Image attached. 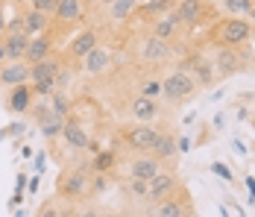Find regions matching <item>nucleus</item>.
Returning a JSON list of instances; mask_svg holds the SVG:
<instances>
[{
  "instance_id": "obj_31",
  "label": "nucleus",
  "mask_w": 255,
  "mask_h": 217,
  "mask_svg": "<svg viewBox=\"0 0 255 217\" xmlns=\"http://www.w3.org/2000/svg\"><path fill=\"white\" fill-rule=\"evenodd\" d=\"M217 6H220L226 15H241V18H247L253 0H217Z\"/></svg>"
},
{
  "instance_id": "obj_47",
  "label": "nucleus",
  "mask_w": 255,
  "mask_h": 217,
  "mask_svg": "<svg viewBox=\"0 0 255 217\" xmlns=\"http://www.w3.org/2000/svg\"><path fill=\"white\" fill-rule=\"evenodd\" d=\"M232 150H235L238 156H247V147L241 144V141H232Z\"/></svg>"
},
{
  "instance_id": "obj_53",
  "label": "nucleus",
  "mask_w": 255,
  "mask_h": 217,
  "mask_svg": "<svg viewBox=\"0 0 255 217\" xmlns=\"http://www.w3.org/2000/svg\"><path fill=\"white\" fill-rule=\"evenodd\" d=\"M253 3H255V0H253Z\"/></svg>"
},
{
  "instance_id": "obj_33",
  "label": "nucleus",
  "mask_w": 255,
  "mask_h": 217,
  "mask_svg": "<svg viewBox=\"0 0 255 217\" xmlns=\"http://www.w3.org/2000/svg\"><path fill=\"white\" fill-rule=\"evenodd\" d=\"M74 76H77V68L71 65V62H65L59 73H56V88H65V91H71V82H74Z\"/></svg>"
},
{
  "instance_id": "obj_10",
  "label": "nucleus",
  "mask_w": 255,
  "mask_h": 217,
  "mask_svg": "<svg viewBox=\"0 0 255 217\" xmlns=\"http://www.w3.org/2000/svg\"><path fill=\"white\" fill-rule=\"evenodd\" d=\"M100 41H103V26H79L77 32L71 35L68 47L62 50V56H65V62H71V65L77 68L79 59H82V56H88L91 50L100 44Z\"/></svg>"
},
{
  "instance_id": "obj_1",
  "label": "nucleus",
  "mask_w": 255,
  "mask_h": 217,
  "mask_svg": "<svg viewBox=\"0 0 255 217\" xmlns=\"http://www.w3.org/2000/svg\"><path fill=\"white\" fill-rule=\"evenodd\" d=\"M185 53V47L170 44L164 38L153 35L150 29H135L127 41V59L129 65H138V68H147V73L161 71L164 65H176V59Z\"/></svg>"
},
{
  "instance_id": "obj_9",
  "label": "nucleus",
  "mask_w": 255,
  "mask_h": 217,
  "mask_svg": "<svg viewBox=\"0 0 255 217\" xmlns=\"http://www.w3.org/2000/svg\"><path fill=\"white\" fill-rule=\"evenodd\" d=\"M91 18L85 0H59L56 12H53V32L56 35H65L68 29H77L85 26V21Z\"/></svg>"
},
{
  "instance_id": "obj_48",
  "label": "nucleus",
  "mask_w": 255,
  "mask_h": 217,
  "mask_svg": "<svg viewBox=\"0 0 255 217\" xmlns=\"http://www.w3.org/2000/svg\"><path fill=\"white\" fill-rule=\"evenodd\" d=\"M21 156H24V159H29V156H32V147H29V144H21Z\"/></svg>"
},
{
  "instance_id": "obj_52",
  "label": "nucleus",
  "mask_w": 255,
  "mask_h": 217,
  "mask_svg": "<svg viewBox=\"0 0 255 217\" xmlns=\"http://www.w3.org/2000/svg\"><path fill=\"white\" fill-rule=\"evenodd\" d=\"M253 126H255V121H253Z\"/></svg>"
},
{
  "instance_id": "obj_26",
  "label": "nucleus",
  "mask_w": 255,
  "mask_h": 217,
  "mask_svg": "<svg viewBox=\"0 0 255 217\" xmlns=\"http://www.w3.org/2000/svg\"><path fill=\"white\" fill-rule=\"evenodd\" d=\"M0 41H3V47H6V59H9V62H18V59H24V53H26L29 32H6Z\"/></svg>"
},
{
  "instance_id": "obj_20",
  "label": "nucleus",
  "mask_w": 255,
  "mask_h": 217,
  "mask_svg": "<svg viewBox=\"0 0 255 217\" xmlns=\"http://www.w3.org/2000/svg\"><path fill=\"white\" fill-rule=\"evenodd\" d=\"M29 82V62L18 59V62H0V91L12 88V85H21Z\"/></svg>"
},
{
  "instance_id": "obj_29",
  "label": "nucleus",
  "mask_w": 255,
  "mask_h": 217,
  "mask_svg": "<svg viewBox=\"0 0 255 217\" xmlns=\"http://www.w3.org/2000/svg\"><path fill=\"white\" fill-rule=\"evenodd\" d=\"M50 106H53L56 115L68 118V115H71V106H74V97H71V91H65V88H56L50 94Z\"/></svg>"
},
{
  "instance_id": "obj_8",
  "label": "nucleus",
  "mask_w": 255,
  "mask_h": 217,
  "mask_svg": "<svg viewBox=\"0 0 255 217\" xmlns=\"http://www.w3.org/2000/svg\"><path fill=\"white\" fill-rule=\"evenodd\" d=\"M164 129H167V126H161V123L132 121L129 126H121L118 138H121V144L127 147L129 153H144V150H153V144L158 141V135H161Z\"/></svg>"
},
{
  "instance_id": "obj_17",
  "label": "nucleus",
  "mask_w": 255,
  "mask_h": 217,
  "mask_svg": "<svg viewBox=\"0 0 255 217\" xmlns=\"http://www.w3.org/2000/svg\"><path fill=\"white\" fill-rule=\"evenodd\" d=\"M144 29H150L153 35L158 38H164V41H170V44H179V38L185 35V29L179 24V18L173 12H164V15H158V18H150L147 24H141Z\"/></svg>"
},
{
  "instance_id": "obj_50",
  "label": "nucleus",
  "mask_w": 255,
  "mask_h": 217,
  "mask_svg": "<svg viewBox=\"0 0 255 217\" xmlns=\"http://www.w3.org/2000/svg\"><path fill=\"white\" fill-rule=\"evenodd\" d=\"M247 18H250V21H253V24H255V3H253V6H250V12H247Z\"/></svg>"
},
{
  "instance_id": "obj_44",
  "label": "nucleus",
  "mask_w": 255,
  "mask_h": 217,
  "mask_svg": "<svg viewBox=\"0 0 255 217\" xmlns=\"http://www.w3.org/2000/svg\"><path fill=\"white\" fill-rule=\"evenodd\" d=\"M223 97H226V88H220V85H217V88L211 91V103H217V100H223Z\"/></svg>"
},
{
  "instance_id": "obj_40",
  "label": "nucleus",
  "mask_w": 255,
  "mask_h": 217,
  "mask_svg": "<svg viewBox=\"0 0 255 217\" xmlns=\"http://www.w3.org/2000/svg\"><path fill=\"white\" fill-rule=\"evenodd\" d=\"M38 188H41V173H35L32 179H26V191H29V194H35Z\"/></svg>"
},
{
  "instance_id": "obj_15",
  "label": "nucleus",
  "mask_w": 255,
  "mask_h": 217,
  "mask_svg": "<svg viewBox=\"0 0 255 217\" xmlns=\"http://www.w3.org/2000/svg\"><path fill=\"white\" fill-rule=\"evenodd\" d=\"M179 188H182V179H179L173 170L161 168L158 173H155L153 179L147 182V194H150V206H155V203H161V200H167L170 194H176Z\"/></svg>"
},
{
  "instance_id": "obj_38",
  "label": "nucleus",
  "mask_w": 255,
  "mask_h": 217,
  "mask_svg": "<svg viewBox=\"0 0 255 217\" xmlns=\"http://www.w3.org/2000/svg\"><path fill=\"white\" fill-rule=\"evenodd\" d=\"M32 159H35V173H44V168H47V150H38V153H32Z\"/></svg>"
},
{
  "instance_id": "obj_37",
  "label": "nucleus",
  "mask_w": 255,
  "mask_h": 217,
  "mask_svg": "<svg viewBox=\"0 0 255 217\" xmlns=\"http://www.w3.org/2000/svg\"><path fill=\"white\" fill-rule=\"evenodd\" d=\"M29 6H32V9H41V12H47V15H53V12H56V6H59V0H32Z\"/></svg>"
},
{
  "instance_id": "obj_6",
  "label": "nucleus",
  "mask_w": 255,
  "mask_h": 217,
  "mask_svg": "<svg viewBox=\"0 0 255 217\" xmlns=\"http://www.w3.org/2000/svg\"><path fill=\"white\" fill-rule=\"evenodd\" d=\"M173 15L179 18L185 32H194V29H203V26L214 24L220 18V6L211 3V0H179Z\"/></svg>"
},
{
  "instance_id": "obj_41",
  "label": "nucleus",
  "mask_w": 255,
  "mask_h": 217,
  "mask_svg": "<svg viewBox=\"0 0 255 217\" xmlns=\"http://www.w3.org/2000/svg\"><path fill=\"white\" fill-rule=\"evenodd\" d=\"M244 185H247V191H250V206H255V176H247Z\"/></svg>"
},
{
  "instance_id": "obj_35",
  "label": "nucleus",
  "mask_w": 255,
  "mask_h": 217,
  "mask_svg": "<svg viewBox=\"0 0 255 217\" xmlns=\"http://www.w3.org/2000/svg\"><path fill=\"white\" fill-rule=\"evenodd\" d=\"M32 91L35 97H50L56 91V82H32Z\"/></svg>"
},
{
  "instance_id": "obj_32",
  "label": "nucleus",
  "mask_w": 255,
  "mask_h": 217,
  "mask_svg": "<svg viewBox=\"0 0 255 217\" xmlns=\"http://www.w3.org/2000/svg\"><path fill=\"white\" fill-rule=\"evenodd\" d=\"M21 135H26V118H18V121H12L9 126L0 129V141H9V138L21 141Z\"/></svg>"
},
{
  "instance_id": "obj_36",
  "label": "nucleus",
  "mask_w": 255,
  "mask_h": 217,
  "mask_svg": "<svg viewBox=\"0 0 255 217\" xmlns=\"http://www.w3.org/2000/svg\"><path fill=\"white\" fill-rule=\"evenodd\" d=\"M112 3H115V0H85L88 12H94V15H100V12H106V9H109Z\"/></svg>"
},
{
  "instance_id": "obj_7",
  "label": "nucleus",
  "mask_w": 255,
  "mask_h": 217,
  "mask_svg": "<svg viewBox=\"0 0 255 217\" xmlns=\"http://www.w3.org/2000/svg\"><path fill=\"white\" fill-rule=\"evenodd\" d=\"M176 68L191 73L200 88H217L220 85V76L214 71V62H211L208 50H185L176 59Z\"/></svg>"
},
{
  "instance_id": "obj_12",
  "label": "nucleus",
  "mask_w": 255,
  "mask_h": 217,
  "mask_svg": "<svg viewBox=\"0 0 255 217\" xmlns=\"http://www.w3.org/2000/svg\"><path fill=\"white\" fill-rule=\"evenodd\" d=\"M144 215H150V217H194L197 215V209H194L191 194L185 191V188H179V191L170 194L167 200H161V203L150 206Z\"/></svg>"
},
{
  "instance_id": "obj_45",
  "label": "nucleus",
  "mask_w": 255,
  "mask_h": 217,
  "mask_svg": "<svg viewBox=\"0 0 255 217\" xmlns=\"http://www.w3.org/2000/svg\"><path fill=\"white\" fill-rule=\"evenodd\" d=\"M21 200H24V194H21V191H15V194H12V200H9V209L21 206Z\"/></svg>"
},
{
  "instance_id": "obj_22",
  "label": "nucleus",
  "mask_w": 255,
  "mask_h": 217,
  "mask_svg": "<svg viewBox=\"0 0 255 217\" xmlns=\"http://www.w3.org/2000/svg\"><path fill=\"white\" fill-rule=\"evenodd\" d=\"M138 3L141 0H115L106 12H100L106 18V26H127L135 15V9H138Z\"/></svg>"
},
{
  "instance_id": "obj_24",
  "label": "nucleus",
  "mask_w": 255,
  "mask_h": 217,
  "mask_svg": "<svg viewBox=\"0 0 255 217\" xmlns=\"http://www.w3.org/2000/svg\"><path fill=\"white\" fill-rule=\"evenodd\" d=\"M176 3L179 0H144V3H138V9H135L132 18H138L141 24H147L150 18H158V15H164V12H173Z\"/></svg>"
},
{
  "instance_id": "obj_18",
  "label": "nucleus",
  "mask_w": 255,
  "mask_h": 217,
  "mask_svg": "<svg viewBox=\"0 0 255 217\" xmlns=\"http://www.w3.org/2000/svg\"><path fill=\"white\" fill-rule=\"evenodd\" d=\"M118 188L124 194L127 206H138V212L144 215L150 209V194H147V179H135V176H124L118 179Z\"/></svg>"
},
{
  "instance_id": "obj_30",
  "label": "nucleus",
  "mask_w": 255,
  "mask_h": 217,
  "mask_svg": "<svg viewBox=\"0 0 255 217\" xmlns=\"http://www.w3.org/2000/svg\"><path fill=\"white\" fill-rule=\"evenodd\" d=\"M138 94L144 97H155V100H161V76H155V73H147L144 79H138Z\"/></svg>"
},
{
  "instance_id": "obj_4",
  "label": "nucleus",
  "mask_w": 255,
  "mask_h": 217,
  "mask_svg": "<svg viewBox=\"0 0 255 217\" xmlns=\"http://www.w3.org/2000/svg\"><path fill=\"white\" fill-rule=\"evenodd\" d=\"M255 24L241 15H220L208 26V41L217 47H235V44H253Z\"/></svg>"
},
{
  "instance_id": "obj_51",
  "label": "nucleus",
  "mask_w": 255,
  "mask_h": 217,
  "mask_svg": "<svg viewBox=\"0 0 255 217\" xmlns=\"http://www.w3.org/2000/svg\"><path fill=\"white\" fill-rule=\"evenodd\" d=\"M0 62H9V59H6V47H3V41H0Z\"/></svg>"
},
{
  "instance_id": "obj_13",
  "label": "nucleus",
  "mask_w": 255,
  "mask_h": 217,
  "mask_svg": "<svg viewBox=\"0 0 255 217\" xmlns=\"http://www.w3.org/2000/svg\"><path fill=\"white\" fill-rule=\"evenodd\" d=\"M127 115L138 123H158L164 118V106L155 97H144V94L135 91V97L127 103Z\"/></svg>"
},
{
  "instance_id": "obj_21",
  "label": "nucleus",
  "mask_w": 255,
  "mask_h": 217,
  "mask_svg": "<svg viewBox=\"0 0 255 217\" xmlns=\"http://www.w3.org/2000/svg\"><path fill=\"white\" fill-rule=\"evenodd\" d=\"M65 65V56L62 53H50L47 59L29 65V82H56V73Z\"/></svg>"
},
{
  "instance_id": "obj_43",
  "label": "nucleus",
  "mask_w": 255,
  "mask_h": 217,
  "mask_svg": "<svg viewBox=\"0 0 255 217\" xmlns=\"http://www.w3.org/2000/svg\"><path fill=\"white\" fill-rule=\"evenodd\" d=\"M15 191H26V173H18V179H15Z\"/></svg>"
},
{
  "instance_id": "obj_2",
  "label": "nucleus",
  "mask_w": 255,
  "mask_h": 217,
  "mask_svg": "<svg viewBox=\"0 0 255 217\" xmlns=\"http://www.w3.org/2000/svg\"><path fill=\"white\" fill-rule=\"evenodd\" d=\"M91 168H88V156L85 159H79L74 165H62V173H59V179H56V194L62 197V200H68V203H85V200H91Z\"/></svg>"
},
{
  "instance_id": "obj_16",
  "label": "nucleus",
  "mask_w": 255,
  "mask_h": 217,
  "mask_svg": "<svg viewBox=\"0 0 255 217\" xmlns=\"http://www.w3.org/2000/svg\"><path fill=\"white\" fill-rule=\"evenodd\" d=\"M164 168V162L158 159V156H153L150 150H144V153H132L127 159V176H135V179H153L158 170Z\"/></svg>"
},
{
  "instance_id": "obj_49",
  "label": "nucleus",
  "mask_w": 255,
  "mask_h": 217,
  "mask_svg": "<svg viewBox=\"0 0 255 217\" xmlns=\"http://www.w3.org/2000/svg\"><path fill=\"white\" fill-rule=\"evenodd\" d=\"M29 3H32V0H12V6H15V9H24V6H29Z\"/></svg>"
},
{
  "instance_id": "obj_5",
  "label": "nucleus",
  "mask_w": 255,
  "mask_h": 217,
  "mask_svg": "<svg viewBox=\"0 0 255 217\" xmlns=\"http://www.w3.org/2000/svg\"><path fill=\"white\" fill-rule=\"evenodd\" d=\"M200 91H203V88L197 85V79L188 71H182V68H173L170 73L161 76V100H164V106H170V109L191 103Z\"/></svg>"
},
{
  "instance_id": "obj_39",
  "label": "nucleus",
  "mask_w": 255,
  "mask_h": 217,
  "mask_svg": "<svg viewBox=\"0 0 255 217\" xmlns=\"http://www.w3.org/2000/svg\"><path fill=\"white\" fill-rule=\"evenodd\" d=\"M176 147H179V153H188V150H194V147H197V141H194V138H188V135H176Z\"/></svg>"
},
{
  "instance_id": "obj_46",
  "label": "nucleus",
  "mask_w": 255,
  "mask_h": 217,
  "mask_svg": "<svg viewBox=\"0 0 255 217\" xmlns=\"http://www.w3.org/2000/svg\"><path fill=\"white\" fill-rule=\"evenodd\" d=\"M223 123H226V115H223V112L214 115V129H223Z\"/></svg>"
},
{
  "instance_id": "obj_14",
  "label": "nucleus",
  "mask_w": 255,
  "mask_h": 217,
  "mask_svg": "<svg viewBox=\"0 0 255 217\" xmlns=\"http://www.w3.org/2000/svg\"><path fill=\"white\" fill-rule=\"evenodd\" d=\"M32 103H35L32 82L12 85V88H6V94H3V106H6V112H9L12 118H26L29 109H32Z\"/></svg>"
},
{
  "instance_id": "obj_3",
  "label": "nucleus",
  "mask_w": 255,
  "mask_h": 217,
  "mask_svg": "<svg viewBox=\"0 0 255 217\" xmlns=\"http://www.w3.org/2000/svg\"><path fill=\"white\" fill-rule=\"evenodd\" d=\"M208 56H211V62H214V71H217V76H220V82L238 76V73L255 71L253 44H235V47H217V44H211Z\"/></svg>"
},
{
  "instance_id": "obj_19",
  "label": "nucleus",
  "mask_w": 255,
  "mask_h": 217,
  "mask_svg": "<svg viewBox=\"0 0 255 217\" xmlns=\"http://www.w3.org/2000/svg\"><path fill=\"white\" fill-rule=\"evenodd\" d=\"M50 53H56V32H53V29L38 32V35H29V44H26V53H24V59L29 65L47 59Z\"/></svg>"
},
{
  "instance_id": "obj_42",
  "label": "nucleus",
  "mask_w": 255,
  "mask_h": 217,
  "mask_svg": "<svg viewBox=\"0 0 255 217\" xmlns=\"http://www.w3.org/2000/svg\"><path fill=\"white\" fill-rule=\"evenodd\" d=\"M6 0H0V38H3V32H6Z\"/></svg>"
},
{
  "instance_id": "obj_25",
  "label": "nucleus",
  "mask_w": 255,
  "mask_h": 217,
  "mask_svg": "<svg viewBox=\"0 0 255 217\" xmlns=\"http://www.w3.org/2000/svg\"><path fill=\"white\" fill-rule=\"evenodd\" d=\"M153 156H158L161 162H176L179 159V147H176V132L173 129H164L161 135H158V141L153 144L150 150Z\"/></svg>"
},
{
  "instance_id": "obj_11",
  "label": "nucleus",
  "mask_w": 255,
  "mask_h": 217,
  "mask_svg": "<svg viewBox=\"0 0 255 217\" xmlns=\"http://www.w3.org/2000/svg\"><path fill=\"white\" fill-rule=\"evenodd\" d=\"M77 71L85 73L88 79H103V76H109V73L115 71V50H109L100 41L97 47L88 53V56H82V59H79Z\"/></svg>"
},
{
  "instance_id": "obj_23",
  "label": "nucleus",
  "mask_w": 255,
  "mask_h": 217,
  "mask_svg": "<svg viewBox=\"0 0 255 217\" xmlns=\"http://www.w3.org/2000/svg\"><path fill=\"white\" fill-rule=\"evenodd\" d=\"M21 18H24V29L29 35H38V32H47L53 29V15L41 12V9H32V6H24V9H15Z\"/></svg>"
},
{
  "instance_id": "obj_28",
  "label": "nucleus",
  "mask_w": 255,
  "mask_h": 217,
  "mask_svg": "<svg viewBox=\"0 0 255 217\" xmlns=\"http://www.w3.org/2000/svg\"><path fill=\"white\" fill-rule=\"evenodd\" d=\"M62 126H65V118H62V115H53V118H47L44 123H38V132H41V138H44L47 144H53V141H59Z\"/></svg>"
},
{
  "instance_id": "obj_34",
  "label": "nucleus",
  "mask_w": 255,
  "mask_h": 217,
  "mask_svg": "<svg viewBox=\"0 0 255 217\" xmlns=\"http://www.w3.org/2000/svg\"><path fill=\"white\" fill-rule=\"evenodd\" d=\"M211 173H214V176H220L223 182H232V185H235V173H232L223 162H211Z\"/></svg>"
},
{
  "instance_id": "obj_27",
  "label": "nucleus",
  "mask_w": 255,
  "mask_h": 217,
  "mask_svg": "<svg viewBox=\"0 0 255 217\" xmlns=\"http://www.w3.org/2000/svg\"><path fill=\"white\" fill-rule=\"evenodd\" d=\"M88 168H91V173H115L118 170V153L100 147L97 153L88 156Z\"/></svg>"
}]
</instances>
